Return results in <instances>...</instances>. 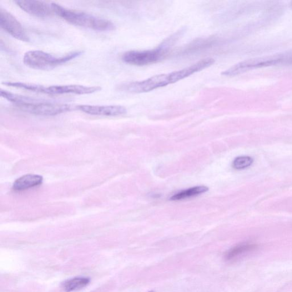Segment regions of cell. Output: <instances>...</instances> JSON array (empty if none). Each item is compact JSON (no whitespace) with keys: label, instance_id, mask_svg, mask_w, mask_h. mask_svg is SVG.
Returning <instances> with one entry per match:
<instances>
[{"label":"cell","instance_id":"2","mask_svg":"<svg viewBox=\"0 0 292 292\" xmlns=\"http://www.w3.org/2000/svg\"><path fill=\"white\" fill-rule=\"evenodd\" d=\"M52 6L54 14L75 26L88 28L98 32H110L115 29V25L109 19L67 9L56 3H52Z\"/></svg>","mask_w":292,"mask_h":292},{"label":"cell","instance_id":"5","mask_svg":"<svg viewBox=\"0 0 292 292\" xmlns=\"http://www.w3.org/2000/svg\"><path fill=\"white\" fill-rule=\"evenodd\" d=\"M83 52L75 51L62 56H55L41 50H32L24 54L23 62L27 67L37 70L53 69L82 55Z\"/></svg>","mask_w":292,"mask_h":292},{"label":"cell","instance_id":"14","mask_svg":"<svg viewBox=\"0 0 292 292\" xmlns=\"http://www.w3.org/2000/svg\"><path fill=\"white\" fill-rule=\"evenodd\" d=\"M257 247L256 244L251 243H243L234 246L226 252L224 257L226 260L235 259L238 257L253 251Z\"/></svg>","mask_w":292,"mask_h":292},{"label":"cell","instance_id":"3","mask_svg":"<svg viewBox=\"0 0 292 292\" xmlns=\"http://www.w3.org/2000/svg\"><path fill=\"white\" fill-rule=\"evenodd\" d=\"M3 84L7 87L51 95L70 94L87 95L97 93L102 90L100 87H87L79 85H53L45 87L44 85L19 82H4Z\"/></svg>","mask_w":292,"mask_h":292},{"label":"cell","instance_id":"10","mask_svg":"<svg viewBox=\"0 0 292 292\" xmlns=\"http://www.w3.org/2000/svg\"><path fill=\"white\" fill-rule=\"evenodd\" d=\"M77 110L85 114L105 116V117H116L125 114L127 113V109L122 106L110 105H82L77 106Z\"/></svg>","mask_w":292,"mask_h":292},{"label":"cell","instance_id":"11","mask_svg":"<svg viewBox=\"0 0 292 292\" xmlns=\"http://www.w3.org/2000/svg\"><path fill=\"white\" fill-rule=\"evenodd\" d=\"M215 62V59L212 58H204L190 67L169 73L171 84L178 82L179 80L191 76V75L208 68L212 66Z\"/></svg>","mask_w":292,"mask_h":292},{"label":"cell","instance_id":"15","mask_svg":"<svg viewBox=\"0 0 292 292\" xmlns=\"http://www.w3.org/2000/svg\"><path fill=\"white\" fill-rule=\"evenodd\" d=\"M209 189L206 186H196V187L180 191V192L174 195L171 196L170 200L173 201L180 200L194 197V196L205 193Z\"/></svg>","mask_w":292,"mask_h":292},{"label":"cell","instance_id":"4","mask_svg":"<svg viewBox=\"0 0 292 292\" xmlns=\"http://www.w3.org/2000/svg\"><path fill=\"white\" fill-rule=\"evenodd\" d=\"M177 33L168 38L166 41L155 49L146 50H131L122 55V61L134 66H144L155 64L162 59L169 52V49L180 36Z\"/></svg>","mask_w":292,"mask_h":292},{"label":"cell","instance_id":"7","mask_svg":"<svg viewBox=\"0 0 292 292\" xmlns=\"http://www.w3.org/2000/svg\"><path fill=\"white\" fill-rule=\"evenodd\" d=\"M171 84L169 74L155 75L142 81L128 82L120 85L118 89L131 93H143L167 87Z\"/></svg>","mask_w":292,"mask_h":292},{"label":"cell","instance_id":"1","mask_svg":"<svg viewBox=\"0 0 292 292\" xmlns=\"http://www.w3.org/2000/svg\"><path fill=\"white\" fill-rule=\"evenodd\" d=\"M1 96L24 112L41 116H54L76 110L77 106L44 101L31 97L13 94L1 89Z\"/></svg>","mask_w":292,"mask_h":292},{"label":"cell","instance_id":"6","mask_svg":"<svg viewBox=\"0 0 292 292\" xmlns=\"http://www.w3.org/2000/svg\"><path fill=\"white\" fill-rule=\"evenodd\" d=\"M286 59L287 54H283L247 59L234 65L221 74L226 77H234L251 70L286 64Z\"/></svg>","mask_w":292,"mask_h":292},{"label":"cell","instance_id":"18","mask_svg":"<svg viewBox=\"0 0 292 292\" xmlns=\"http://www.w3.org/2000/svg\"><path fill=\"white\" fill-rule=\"evenodd\" d=\"M290 8H291V9L292 10V2H291L290 3Z\"/></svg>","mask_w":292,"mask_h":292},{"label":"cell","instance_id":"17","mask_svg":"<svg viewBox=\"0 0 292 292\" xmlns=\"http://www.w3.org/2000/svg\"><path fill=\"white\" fill-rule=\"evenodd\" d=\"M288 64H291L292 65V54H289V60H288Z\"/></svg>","mask_w":292,"mask_h":292},{"label":"cell","instance_id":"9","mask_svg":"<svg viewBox=\"0 0 292 292\" xmlns=\"http://www.w3.org/2000/svg\"><path fill=\"white\" fill-rule=\"evenodd\" d=\"M17 6L24 12L39 18H47L54 14L52 4L39 1H15Z\"/></svg>","mask_w":292,"mask_h":292},{"label":"cell","instance_id":"8","mask_svg":"<svg viewBox=\"0 0 292 292\" xmlns=\"http://www.w3.org/2000/svg\"><path fill=\"white\" fill-rule=\"evenodd\" d=\"M0 25L1 28L12 37L19 41L29 42V38L24 27L17 19L6 10H0Z\"/></svg>","mask_w":292,"mask_h":292},{"label":"cell","instance_id":"13","mask_svg":"<svg viewBox=\"0 0 292 292\" xmlns=\"http://www.w3.org/2000/svg\"><path fill=\"white\" fill-rule=\"evenodd\" d=\"M90 282V279L87 277H76L64 281L62 286L65 291L71 292L85 288Z\"/></svg>","mask_w":292,"mask_h":292},{"label":"cell","instance_id":"19","mask_svg":"<svg viewBox=\"0 0 292 292\" xmlns=\"http://www.w3.org/2000/svg\"><path fill=\"white\" fill-rule=\"evenodd\" d=\"M148 292H154V291H148Z\"/></svg>","mask_w":292,"mask_h":292},{"label":"cell","instance_id":"12","mask_svg":"<svg viewBox=\"0 0 292 292\" xmlns=\"http://www.w3.org/2000/svg\"><path fill=\"white\" fill-rule=\"evenodd\" d=\"M43 182L41 176L32 174L24 175L15 181L13 189L16 191H22L41 185Z\"/></svg>","mask_w":292,"mask_h":292},{"label":"cell","instance_id":"16","mask_svg":"<svg viewBox=\"0 0 292 292\" xmlns=\"http://www.w3.org/2000/svg\"><path fill=\"white\" fill-rule=\"evenodd\" d=\"M254 160L250 157L242 156L235 159L233 162V168L236 170H243L248 168L253 163Z\"/></svg>","mask_w":292,"mask_h":292}]
</instances>
